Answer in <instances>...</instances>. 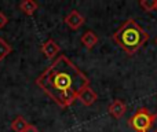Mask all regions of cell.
Returning <instances> with one entry per match:
<instances>
[{
    "label": "cell",
    "instance_id": "obj_1",
    "mask_svg": "<svg viewBox=\"0 0 157 132\" xmlns=\"http://www.w3.org/2000/svg\"><path fill=\"white\" fill-rule=\"evenodd\" d=\"M36 84L50 99L65 109L76 102L86 87H90V78L66 55H59L36 78Z\"/></svg>",
    "mask_w": 157,
    "mask_h": 132
},
{
    "label": "cell",
    "instance_id": "obj_2",
    "mask_svg": "<svg viewBox=\"0 0 157 132\" xmlns=\"http://www.w3.org/2000/svg\"><path fill=\"white\" fill-rule=\"evenodd\" d=\"M112 39L120 48H123V51H125V54L131 57L146 44L149 33L145 32L135 19L128 18L112 35Z\"/></svg>",
    "mask_w": 157,
    "mask_h": 132
},
{
    "label": "cell",
    "instance_id": "obj_3",
    "mask_svg": "<svg viewBox=\"0 0 157 132\" xmlns=\"http://www.w3.org/2000/svg\"><path fill=\"white\" fill-rule=\"evenodd\" d=\"M157 119L156 113H150L146 107L136 110L128 120V125L134 132H146L152 128Z\"/></svg>",
    "mask_w": 157,
    "mask_h": 132
},
{
    "label": "cell",
    "instance_id": "obj_4",
    "mask_svg": "<svg viewBox=\"0 0 157 132\" xmlns=\"http://www.w3.org/2000/svg\"><path fill=\"white\" fill-rule=\"evenodd\" d=\"M84 22H86V18L76 10H72L71 13L65 17V24L73 30H77L78 28H81L84 25Z\"/></svg>",
    "mask_w": 157,
    "mask_h": 132
},
{
    "label": "cell",
    "instance_id": "obj_5",
    "mask_svg": "<svg viewBox=\"0 0 157 132\" xmlns=\"http://www.w3.org/2000/svg\"><path fill=\"white\" fill-rule=\"evenodd\" d=\"M40 50H41V52H43V55L46 58H48V59H54V58L57 57L58 54H59L61 47L58 46L55 40H52V39H48L46 43L41 44V48Z\"/></svg>",
    "mask_w": 157,
    "mask_h": 132
},
{
    "label": "cell",
    "instance_id": "obj_6",
    "mask_svg": "<svg viewBox=\"0 0 157 132\" xmlns=\"http://www.w3.org/2000/svg\"><path fill=\"white\" fill-rule=\"evenodd\" d=\"M125 110H127V105L120 99H114L108 107L109 114H110L113 119H117V120L121 119V117L124 116Z\"/></svg>",
    "mask_w": 157,
    "mask_h": 132
},
{
    "label": "cell",
    "instance_id": "obj_7",
    "mask_svg": "<svg viewBox=\"0 0 157 132\" xmlns=\"http://www.w3.org/2000/svg\"><path fill=\"white\" fill-rule=\"evenodd\" d=\"M77 99L80 100L84 106H91V105H94L95 100L98 99V95H97V92L91 88V87H86V88L78 94Z\"/></svg>",
    "mask_w": 157,
    "mask_h": 132
},
{
    "label": "cell",
    "instance_id": "obj_8",
    "mask_svg": "<svg viewBox=\"0 0 157 132\" xmlns=\"http://www.w3.org/2000/svg\"><path fill=\"white\" fill-rule=\"evenodd\" d=\"M98 36L95 32H92V30H87L86 33H83V36H81L80 41L81 44H83L84 47H86L87 50H92L95 46L98 44Z\"/></svg>",
    "mask_w": 157,
    "mask_h": 132
},
{
    "label": "cell",
    "instance_id": "obj_9",
    "mask_svg": "<svg viewBox=\"0 0 157 132\" xmlns=\"http://www.w3.org/2000/svg\"><path fill=\"white\" fill-rule=\"evenodd\" d=\"M19 10L25 14V15H33L35 11L39 8V4L33 0H24V2L19 3Z\"/></svg>",
    "mask_w": 157,
    "mask_h": 132
},
{
    "label": "cell",
    "instance_id": "obj_10",
    "mask_svg": "<svg viewBox=\"0 0 157 132\" xmlns=\"http://www.w3.org/2000/svg\"><path fill=\"white\" fill-rule=\"evenodd\" d=\"M28 125H29V123H28L24 117L17 116L15 119L13 120V123H11V130L14 132H25L28 128Z\"/></svg>",
    "mask_w": 157,
    "mask_h": 132
},
{
    "label": "cell",
    "instance_id": "obj_11",
    "mask_svg": "<svg viewBox=\"0 0 157 132\" xmlns=\"http://www.w3.org/2000/svg\"><path fill=\"white\" fill-rule=\"evenodd\" d=\"M11 51H13L11 46L4 40V39L0 37V61H3L4 58H7V55H10Z\"/></svg>",
    "mask_w": 157,
    "mask_h": 132
},
{
    "label": "cell",
    "instance_id": "obj_12",
    "mask_svg": "<svg viewBox=\"0 0 157 132\" xmlns=\"http://www.w3.org/2000/svg\"><path fill=\"white\" fill-rule=\"evenodd\" d=\"M139 4H141V7L144 8L146 13H152L156 8V0H141Z\"/></svg>",
    "mask_w": 157,
    "mask_h": 132
},
{
    "label": "cell",
    "instance_id": "obj_13",
    "mask_svg": "<svg viewBox=\"0 0 157 132\" xmlns=\"http://www.w3.org/2000/svg\"><path fill=\"white\" fill-rule=\"evenodd\" d=\"M7 22H8L7 15H6L4 13H0V29H3V28L7 25Z\"/></svg>",
    "mask_w": 157,
    "mask_h": 132
},
{
    "label": "cell",
    "instance_id": "obj_14",
    "mask_svg": "<svg viewBox=\"0 0 157 132\" xmlns=\"http://www.w3.org/2000/svg\"><path fill=\"white\" fill-rule=\"evenodd\" d=\"M25 132H40L37 130V127H35V125H32V124H29L28 125V128H26V131Z\"/></svg>",
    "mask_w": 157,
    "mask_h": 132
},
{
    "label": "cell",
    "instance_id": "obj_15",
    "mask_svg": "<svg viewBox=\"0 0 157 132\" xmlns=\"http://www.w3.org/2000/svg\"><path fill=\"white\" fill-rule=\"evenodd\" d=\"M156 114H157V111H156ZM146 132H157V119H156V121H155V124L152 125V128H150L149 131H146Z\"/></svg>",
    "mask_w": 157,
    "mask_h": 132
},
{
    "label": "cell",
    "instance_id": "obj_16",
    "mask_svg": "<svg viewBox=\"0 0 157 132\" xmlns=\"http://www.w3.org/2000/svg\"><path fill=\"white\" fill-rule=\"evenodd\" d=\"M155 10H156V11H157V2H156V8H155Z\"/></svg>",
    "mask_w": 157,
    "mask_h": 132
},
{
    "label": "cell",
    "instance_id": "obj_17",
    "mask_svg": "<svg viewBox=\"0 0 157 132\" xmlns=\"http://www.w3.org/2000/svg\"><path fill=\"white\" fill-rule=\"evenodd\" d=\"M156 44H157V39H156Z\"/></svg>",
    "mask_w": 157,
    "mask_h": 132
}]
</instances>
